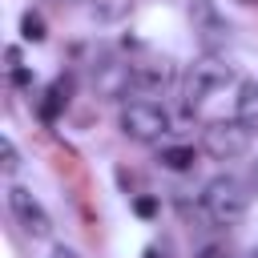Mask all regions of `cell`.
Masks as SVG:
<instances>
[{
  "label": "cell",
  "mask_w": 258,
  "mask_h": 258,
  "mask_svg": "<svg viewBox=\"0 0 258 258\" xmlns=\"http://www.w3.org/2000/svg\"><path fill=\"white\" fill-rule=\"evenodd\" d=\"M20 36H24V40H44V20H40V12L28 8V12L20 16Z\"/></svg>",
  "instance_id": "cell-13"
},
{
  "label": "cell",
  "mask_w": 258,
  "mask_h": 258,
  "mask_svg": "<svg viewBox=\"0 0 258 258\" xmlns=\"http://www.w3.org/2000/svg\"><path fill=\"white\" fill-rule=\"evenodd\" d=\"M145 258H165V254H157V250H145Z\"/></svg>",
  "instance_id": "cell-18"
},
{
  "label": "cell",
  "mask_w": 258,
  "mask_h": 258,
  "mask_svg": "<svg viewBox=\"0 0 258 258\" xmlns=\"http://www.w3.org/2000/svg\"><path fill=\"white\" fill-rule=\"evenodd\" d=\"M89 12H93L97 24H117V20H125L133 12V0H93Z\"/></svg>",
  "instance_id": "cell-10"
},
{
  "label": "cell",
  "mask_w": 258,
  "mask_h": 258,
  "mask_svg": "<svg viewBox=\"0 0 258 258\" xmlns=\"http://www.w3.org/2000/svg\"><path fill=\"white\" fill-rule=\"evenodd\" d=\"M250 129L238 121V117H218L202 129V149L214 157V161H234L250 149Z\"/></svg>",
  "instance_id": "cell-4"
},
{
  "label": "cell",
  "mask_w": 258,
  "mask_h": 258,
  "mask_svg": "<svg viewBox=\"0 0 258 258\" xmlns=\"http://www.w3.org/2000/svg\"><path fill=\"white\" fill-rule=\"evenodd\" d=\"M254 258H258V254H254Z\"/></svg>",
  "instance_id": "cell-20"
},
{
  "label": "cell",
  "mask_w": 258,
  "mask_h": 258,
  "mask_svg": "<svg viewBox=\"0 0 258 258\" xmlns=\"http://www.w3.org/2000/svg\"><path fill=\"white\" fill-rule=\"evenodd\" d=\"M198 258H226V254H222V250H218V246H206V250H202V254H198Z\"/></svg>",
  "instance_id": "cell-16"
},
{
  "label": "cell",
  "mask_w": 258,
  "mask_h": 258,
  "mask_svg": "<svg viewBox=\"0 0 258 258\" xmlns=\"http://www.w3.org/2000/svg\"><path fill=\"white\" fill-rule=\"evenodd\" d=\"M230 81H234V69H230L226 60H218V56L206 52V56L185 73V81H181V101H185V109H194V105H202L206 97L222 93Z\"/></svg>",
  "instance_id": "cell-3"
},
{
  "label": "cell",
  "mask_w": 258,
  "mask_h": 258,
  "mask_svg": "<svg viewBox=\"0 0 258 258\" xmlns=\"http://www.w3.org/2000/svg\"><path fill=\"white\" fill-rule=\"evenodd\" d=\"M189 20H194V32H198V40H202V48H206L210 56L230 44V20H226L210 0H194V4H189Z\"/></svg>",
  "instance_id": "cell-6"
},
{
  "label": "cell",
  "mask_w": 258,
  "mask_h": 258,
  "mask_svg": "<svg viewBox=\"0 0 258 258\" xmlns=\"http://www.w3.org/2000/svg\"><path fill=\"white\" fill-rule=\"evenodd\" d=\"M8 210H12V218L20 222V230H24L28 238H48V234H52V218H48V210L36 202L32 189L8 185Z\"/></svg>",
  "instance_id": "cell-5"
},
{
  "label": "cell",
  "mask_w": 258,
  "mask_h": 258,
  "mask_svg": "<svg viewBox=\"0 0 258 258\" xmlns=\"http://www.w3.org/2000/svg\"><path fill=\"white\" fill-rule=\"evenodd\" d=\"M246 206H250V194H246L242 181L230 177V173L210 177L206 189H202V218L214 222V226H226V230L238 226V222L246 218Z\"/></svg>",
  "instance_id": "cell-1"
},
{
  "label": "cell",
  "mask_w": 258,
  "mask_h": 258,
  "mask_svg": "<svg viewBox=\"0 0 258 258\" xmlns=\"http://www.w3.org/2000/svg\"><path fill=\"white\" fill-rule=\"evenodd\" d=\"M64 4H93V0H64Z\"/></svg>",
  "instance_id": "cell-19"
},
{
  "label": "cell",
  "mask_w": 258,
  "mask_h": 258,
  "mask_svg": "<svg viewBox=\"0 0 258 258\" xmlns=\"http://www.w3.org/2000/svg\"><path fill=\"white\" fill-rule=\"evenodd\" d=\"M121 133L129 141H141V145H153L169 133V113L165 105H157L153 97H133L121 105Z\"/></svg>",
  "instance_id": "cell-2"
},
{
  "label": "cell",
  "mask_w": 258,
  "mask_h": 258,
  "mask_svg": "<svg viewBox=\"0 0 258 258\" xmlns=\"http://www.w3.org/2000/svg\"><path fill=\"white\" fill-rule=\"evenodd\" d=\"M16 169H20V149H16L12 137H0V173L16 177Z\"/></svg>",
  "instance_id": "cell-12"
},
{
  "label": "cell",
  "mask_w": 258,
  "mask_h": 258,
  "mask_svg": "<svg viewBox=\"0 0 258 258\" xmlns=\"http://www.w3.org/2000/svg\"><path fill=\"white\" fill-rule=\"evenodd\" d=\"M64 101H69V85H60V81H56V85L48 89V101H44V117H56V109H60Z\"/></svg>",
  "instance_id": "cell-14"
},
{
  "label": "cell",
  "mask_w": 258,
  "mask_h": 258,
  "mask_svg": "<svg viewBox=\"0 0 258 258\" xmlns=\"http://www.w3.org/2000/svg\"><path fill=\"white\" fill-rule=\"evenodd\" d=\"M250 185H254V194H258V161L250 165Z\"/></svg>",
  "instance_id": "cell-17"
},
{
  "label": "cell",
  "mask_w": 258,
  "mask_h": 258,
  "mask_svg": "<svg viewBox=\"0 0 258 258\" xmlns=\"http://www.w3.org/2000/svg\"><path fill=\"white\" fill-rule=\"evenodd\" d=\"M169 85H173V64H165V60L133 64V93H141V97H161Z\"/></svg>",
  "instance_id": "cell-8"
},
{
  "label": "cell",
  "mask_w": 258,
  "mask_h": 258,
  "mask_svg": "<svg viewBox=\"0 0 258 258\" xmlns=\"http://www.w3.org/2000/svg\"><path fill=\"white\" fill-rule=\"evenodd\" d=\"M234 117H238L250 133H258V81L238 85V97H234Z\"/></svg>",
  "instance_id": "cell-9"
},
{
  "label": "cell",
  "mask_w": 258,
  "mask_h": 258,
  "mask_svg": "<svg viewBox=\"0 0 258 258\" xmlns=\"http://www.w3.org/2000/svg\"><path fill=\"white\" fill-rule=\"evenodd\" d=\"M93 89H97L101 97H109V101H117V97L133 93V64L113 60V56L97 60V64H93Z\"/></svg>",
  "instance_id": "cell-7"
},
{
  "label": "cell",
  "mask_w": 258,
  "mask_h": 258,
  "mask_svg": "<svg viewBox=\"0 0 258 258\" xmlns=\"http://www.w3.org/2000/svg\"><path fill=\"white\" fill-rule=\"evenodd\" d=\"M157 161H161L165 169H173V173H181V169H189V165H194V149H189V145H165Z\"/></svg>",
  "instance_id": "cell-11"
},
{
  "label": "cell",
  "mask_w": 258,
  "mask_h": 258,
  "mask_svg": "<svg viewBox=\"0 0 258 258\" xmlns=\"http://www.w3.org/2000/svg\"><path fill=\"white\" fill-rule=\"evenodd\" d=\"M52 258H81V254H77L73 246H56V250H52Z\"/></svg>",
  "instance_id": "cell-15"
}]
</instances>
